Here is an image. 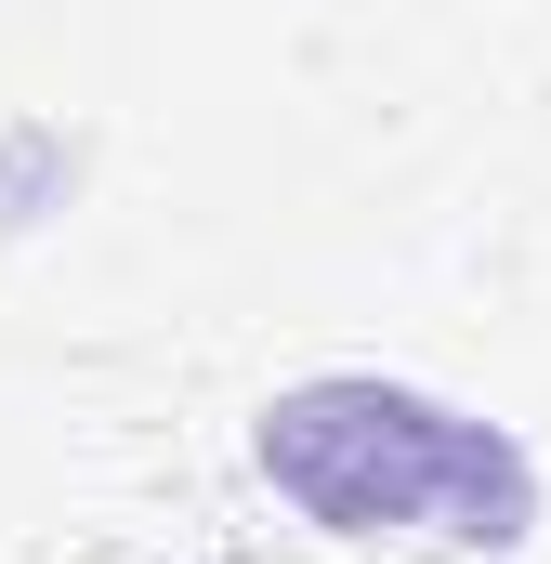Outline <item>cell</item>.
Here are the masks:
<instances>
[{"label": "cell", "mask_w": 551, "mask_h": 564, "mask_svg": "<svg viewBox=\"0 0 551 564\" xmlns=\"http://www.w3.org/2000/svg\"><path fill=\"white\" fill-rule=\"evenodd\" d=\"M263 473L328 525V539H460L499 552L526 539L539 486L486 421L395 394V381H302L263 408Z\"/></svg>", "instance_id": "6da1fadb"}]
</instances>
